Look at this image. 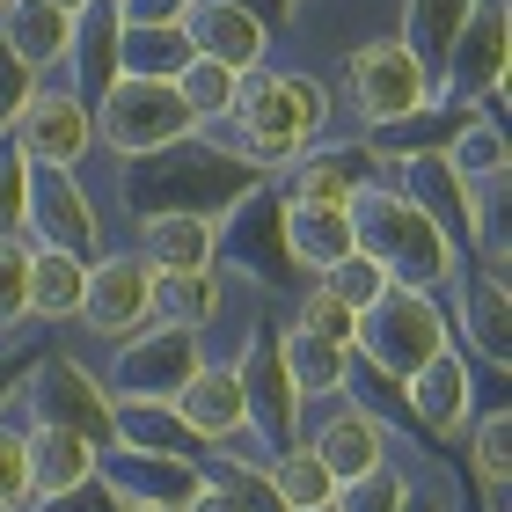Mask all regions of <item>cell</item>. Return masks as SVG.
<instances>
[{
    "label": "cell",
    "instance_id": "obj_34",
    "mask_svg": "<svg viewBox=\"0 0 512 512\" xmlns=\"http://www.w3.org/2000/svg\"><path fill=\"white\" fill-rule=\"evenodd\" d=\"M476 0H403V37L417 59H425V74L439 81V59H447V44H454V30H461V15H469Z\"/></svg>",
    "mask_w": 512,
    "mask_h": 512
},
{
    "label": "cell",
    "instance_id": "obj_21",
    "mask_svg": "<svg viewBox=\"0 0 512 512\" xmlns=\"http://www.w3.org/2000/svg\"><path fill=\"white\" fill-rule=\"evenodd\" d=\"M278 242H286L293 271L322 278L344 249H352V213L330 205V198H286V205H278Z\"/></svg>",
    "mask_w": 512,
    "mask_h": 512
},
{
    "label": "cell",
    "instance_id": "obj_22",
    "mask_svg": "<svg viewBox=\"0 0 512 512\" xmlns=\"http://www.w3.org/2000/svg\"><path fill=\"white\" fill-rule=\"evenodd\" d=\"M118 37H125V15L118 0H88L74 8V44H66V88H74L81 103H96L110 81H118Z\"/></svg>",
    "mask_w": 512,
    "mask_h": 512
},
{
    "label": "cell",
    "instance_id": "obj_23",
    "mask_svg": "<svg viewBox=\"0 0 512 512\" xmlns=\"http://www.w3.org/2000/svg\"><path fill=\"white\" fill-rule=\"evenodd\" d=\"M169 403L183 410V425H191L205 447H227V439L249 425V410H242V381H235V359H198V374L183 381Z\"/></svg>",
    "mask_w": 512,
    "mask_h": 512
},
{
    "label": "cell",
    "instance_id": "obj_6",
    "mask_svg": "<svg viewBox=\"0 0 512 512\" xmlns=\"http://www.w3.org/2000/svg\"><path fill=\"white\" fill-rule=\"evenodd\" d=\"M88 118H96V147L118 154V161L125 154H154V147H169V139L198 132L191 103L176 96V81H147V74H118L96 103H88Z\"/></svg>",
    "mask_w": 512,
    "mask_h": 512
},
{
    "label": "cell",
    "instance_id": "obj_8",
    "mask_svg": "<svg viewBox=\"0 0 512 512\" xmlns=\"http://www.w3.org/2000/svg\"><path fill=\"white\" fill-rule=\"evenodd\" d=\"M22 242L66 249V256H81V264H96V256L110 249L96 205H88V191H81V169L30 161V176H22Z\"/></svg>",
    "mask_w": 512,
    "mask_h": 512
},
{
    "label": "cell",
    "instance_id": "obj_4",
    "mask_svg": "<svg viewBox=\"0 0 512 512\" xmlns=\"http://www.w3.org/2000/svg\"><path fill=\"white\" fill-rule=\"evenodd\" d=\"M439 344H454V322L439 308V293H417V286H381L374 308H359L352 322V352L374 359L381 374H417Z\"/></svg>",
    "mask_w": 512,
    "mask_h": 512
},
{
    "label": "cell",
    "instance_id": "obj_9",
    "mask_svg": "<svg viewBox=\"0 0 512 512\" xmlns=\"http://www.w3.org/2000/svg\"><path fill=\"white\" fill-rule=\"evenodd\" d=\"M344 88H352L344 103L359 110V125H388V118H403V110L432 103V74H425V59H417L403 37L352 44V59H344Z\"/></svg>",
    "mask_w": 512,
    "mask_h": 512
},
{
    "label": "cell",
    "instance_id": "obj_19",
    "mask_svg": "<svg viewBox=\"0 0 512 512\" xmlns=\"http://www.w3.org/2000/svg\"><path fill=\"white\" fill-rule=\"evenodd\" d=\"M374 176H388V161L366 147V139H359V147H322V139H315V147H300L286 169H278V191H286V198H330V205H344L359 183H374Z\"/></svg>",
    "mask_w": 512,
    "mask_h": 512
},
{
    "label": "cell",
    "instance_id": "obj_17",
    "mask_svg": "<svg viewBox=\"0 0 512 512\" xmlns=\"http://www.w3.org/2000/svg\"><path fill=\"white\" fill-rule=\"evenodd\" d=\"M96 483L118 505H183L205 483L198 461H183V454H147V447H103L96 454Z\"/></svg>",
    "mask_w": 512,
    "mask_h": 512
},
{
    "label": "cell",
    "instance_id": "obj_20",
    "mask_svg": "<svg viewBox=\"0 0 512 512\" xmlns=\"http://www.w3.org/2000/svg\"><path fill=\"white\" fill-rule=\"evenodd\" d=\"M447 300H454V315H461V352L491 359L498 374H505V359H512V308H505V286H498V278H483L469 256H461Z\"/></svg>",
    "mask_w": 512,
    "mask_h": 512
},
{
    "label": "cell",
    "instance_id": "obj_33",
    "mask_svg": "<svg viewBox=\"0 0 512 512\" xmlns=\"http://www.w3.org/2000/svg\"><path fill=\"white\" fill-rule=\"evenodd\" d=\"M183 66H191V37H183V22H125V37H118V74L176 81Z\"/></svg>",
    "mask_w": 512,
    "mask_h": 512
},
{
    "label": "cell",
    "instance_id": "obj_31",
    "mask_svg": "<svg viewBox=\"0 0 512 512\" xmlns=\"http://www.w3.org/2000/svg\"><path fill=\"white\" fill-rule=\"evenodd\" d=\"M278 359H286L300 403H315V395H337V388H344V359H352V344H330V337L286 322V330H278Z\"/></svg>",
    "mask_w": 512,
    "mask_h": 512
},
{
    "label": "cell",
    "instance_id": "obj_28",
    "mask_svg": "<svg viewBox=\"0 0 512 512\" xmlns=\"http://www.w3.org/2000/svg\"><path fill=\"white\" fill-rule=\"evenodd\" d=\"M147 315L169 322V330H198L220 315V271H154L147 286Z\"/></svg>",
    "mask_w": 512,
    "mask_h": 512
},
{
    "label": "cell",
    "instance_id": "obj_53",
    "mask_svg": "<svg viewBox=\"0 0 512 512\" xmlns=\"http://www.w3.org/2000/svg\"><path fill=\"white\" fill-rule=\"evenodd\" d=\"M0 8H8V0H0Z\"/></svg>",
    "mask_w": 512,
    "mask_h": 512
},
{
    "label": "cell",
    "instance_id": "obj_13",
    "mask_svg": "<svg viewBox=\"0 0 512 512\" xmlns=\"http://www.w3.org/2000/svg\"><path fill=\"white\" fill-rule=\"evenodd\" d=\"M278 205H286V191H278V176H264L249 198H235L220 213V256H227V271L249 278V286H278V278H293L286 242H278Z\"/></svg>",
    "mask_w": 512,
    "mask_h": 512
},
{
    "label": "cell",
    "instance_id": "obj_32",
    "mask_svg": "<svg viewBox=\"0 0 512 512\" xmlns=\"http://www.w3.org/2000/svg\"><path fill=\"white\" fill-rule=\"evenodd\" d=\"M81 278H88L81 256L30 242V322H37V330H44V322H74L81 315Z\"/></svg>",
    "mask_w": 512,
    "mask_h": 512
},
{
    "label": "cell",
    "instance_id": "obj_12",
    "mask_svg": "<svg viewBox=\"0 0 512 512\" xmlns=\"http://www.w3.org/2000/svg\"><path fill=\"white\" fill-rule=\"evenodd\" d=\"M505 59H512V44H505V0H476V8L461 15V30H454V44H447V59H439L432 96H447V103L469 110L476 96L505 88Z\"/></svg>",
    "mask_w": 512,
    "mask_h": 512
},
{
    "label": "cell",
    "instance_id": "obj_29",
    "mask_svg": "<svg viewBox=\"0 0 512 512\" xmlns=\"http://www.w3.org/2000/svg\"><path fill=\"white\" fill-rule=\"evenodd\" d=\"M461 447H469V461H476L483 512H512V417H505V403L483 410V417H469Z\"/></svg>",
    "mask_w": 512,
    "mask_h": 512
},
{
    "label": "cell",
    "instance_id": "obj_1",
    "mask_svg": "<svg viewBox=\"0 0 512 512\" xmlns=\"http://www.w3.org/2000/svg\"><path fill=\"white\" fill-rule=\"evenodd\" d=\"M198 132L227 139L249 169L278 176L300 147H315V139L330 132V88L315 74H300V66H256L235 88V110H227L220 125H198Z\"/></svg>",
    "mask_w": 512,
    "mask_h": 512
},
{
    "label": "cell",
    "instance_id": "obj_48",
    "mask_svg": "<svg viewBox=\"0 0 512 512\" xmlns=\"http://www.w3.org/2000/svg\"><path fill=\"white\" fill-rule=\"evenodd\" d=\"M183 512H249V505L227 491V483H198V491L183 498Z\"/></svg>",
    "mask_w": 512,
    "mask_h": 512
},
{
    "label": "cell",
    "instance_id": "obj_11",
    "mask_svg": "<svg viewBox=\"0 0 512 512\" xmlns=\"http://www.w3.org/2000/svg\"><path fill=\"white\" fill-rule=\"evenodd\" d=\"M8 139L30 161H59V169H81L88 154H96V118H88V103L74 96L66 81H37L30 96H22Z\"/></svg>",
    "mask_w": 512,
    "mask_h": 512
},
{
    "label": "cell",
    "instance_id": "obj_46",
    "mask_svg": "<svg viewBox=\"0 0 512 512\" xmlns=\"http://www.w3.org/2000/svg\"><path fill=\"white\" fill-rule=\"evenodd\" d=\"M183 8H191V0H118L125 22H183Z\"/></svg>",
    "mask_w": 512,
    "mask_h": 512
},
{
    "label": "cell",
    "instance_id": "obj_50",
    "mask_svg": "<svg viewBox=\"0 0 512 512\" xmlns=\"http://www.w3.org/2000/svg\"><path fill=\"white\" fill-rule=\"evenodd\" d=\"M125 512H183V505H125Z\"/></svg>",
    "mask_w": 512,
    "mask_h": 512
},
{
    "label": "cell",
    "instance_id": "obj_5",
    "mask_svg": "<svg viewBox=\"0 0 512 512\" xmlns=\"http://www.w3.org/2000/svg\"><path fill=\"white\" fill-rule=\"evenodd\" d=\"M15 410H22V425H66V432H81L96 454L118 447L110 395H103V381L88 374L74 352H37L30 374H22V388H15Z\"/></svg>",
    "mask_w": 512,
    "mask_h": 512
},
{
    "label": "cell",
    "instance_id": "obj_2",
    "mask_svg": "<svg viewBox=\"0 0 512 512\" xmlns=\"http://www.w3.org/2000/svg\"><path fill=\"white\" fill-rule=\"evenodd\" d=\"M125 176V205L132 220H154V213H227L235 198H249L264 169H249V161L227 147L213 132H183L169 147L154 154H125L118 161Z\"/></svg>",
    "mask_w": 512,
    "mask_h": 512
},
{
    "label": "cell",
    "instance_id": "obj_52",
    "mask_svg": "<svg viewBox=\"0 0 512 512\" xmlns=\"http://www.w3.org/2000/svg\"><path fill=\"white\" fill-rule=\"evenodd\" d=\"M308 512H344V505H337V498H330V505H308Z\"/></svg>",
    "mask_w": 512,
    "mask_h": 512
},
{
    "label": "cell",
    "instance_id": "obj_42",
    "mask_svg": "<svg viewBox=\"0 0 512 512\" xmlns=\"http://www.w3.org/2000/svg\"><path fill=\"white\" fill-rule=\"evenodd\" d=\"M293 322H300V330H315V337H330V344H352V308H344V300L330 293V286H322V278H315V286L308 293H300V308H293Z\"/></svg>",
    "mask_w": 512,
    "mask_h": 512
},
{
    "label": "cell",
    "instance_id": "obj_24",
    "mask_svg": "<svg viewBox=\"0 0 512 512\" xmlns=\"http://www.w3.org/2000/svg\"><path fill=\"white\" fill-rule=\"evenodd\" d=\"M0 44H8L30 74L59 81L66 74V44H74V15L52 8V0H8V8H0Z\"/></svg>",
    "mask_w": 512,
    "mask_h": 512
},
{
    "label": "cell",
    "instance_id": "obj_25",
    "mask_svg": "<svg viewBox=\"0 0 512 512\" xmlns=\"http://www.w3.org/2000/svg\"><path fill=\"white\" fill-rule=\"evenodd\" d=\"M139 256L154 271H213L220 264V213H154L139 220Z\"/></svg>",
    "mask_w": 512,
    "mask_h": 512
},
{
    "label": "cell",
    "instance_id": "obj_47",
    "mask_svg": "<svg viewBox=\"0 0 512 512\" xmlns=\"http://www.w3.org/2000/svg\"><path fill=\"white\" fill-rule=\"evenodd\" d=\"M395 512H454V505H447V483L410 476V491H403V505H395Z\"/></svg>",
    "mask_w": 512,
    "mask_h": 512
},
{
    "label": "cell",
    "instance_id": "obj_41",
    "mask_svg": "<svg viewBox=\"0 0 512 512\" xmlns=\"http://www.w3.org/2000/svg\"><path fill=\"white\" fill-rule=\"evenodd\" d=\"M30 498V461H22V410H0V512H15Z\"/></svg>",
    "mask_w": 512,
    "mask_h": 512
},
{
    "label": "cell",
    "instance_id": "obj_37",
    "mask_svg": "<svg viewBox=\"0 0 512 512\" xmlns=\"http://www.w3.org/2000/svg\"><path fill=\"white\" fill-rule=\"evenodd\" d=\"M439 154H447V169H454L461 183H476V176H491V169H512V154H505V125L476 118V110L454 125V139H447Z\"/></svg>",
    "mask_w": 512,
    "mask_h": 512
},
{
    "label": "cell",
    "instance_id": "obj_30",
    "mask_svg": "<svg viewBox=\"0 0 512 512\" xmlns=\"http://www.w3.org/2000/svg\"><path fill=\"white\" fill-rule=\"evenodd\" d=\"M110 417H118V439L125 447H147V454H183V461H205L213 447L183 425L176 403H110Z\"/></svg>",
    "mask_w": 512,
    "mask_h": 512
},
{
    "label": "cell",
    "instance_id": "obj_44",
    "mask_svg": "<svg viewBox=\"0 0 512 512\" xmlns=\"http://www.w3.org/2000/svg\"><path fill=\"white\" fill-rule=\"evenodd\" d=\"M44 74H30V66H22L8 44H0V139H8V125H15V110H22V96H30Z\"/></svg>",
    "mask_w": 512,
    "mask_h": 512
},
{
    "label": "cell",
    "instance_id": "obj_43",
    "mask_svg": "<svg viewBox=\"0 0 512 512\" xmlns=\"http://www.w3.org/2000/svg\"><path fill=\"white\" fill-rule=\"evenodd\" d=\"M22 176H30V154L0 139V235H22Z\"/></svg>",
    "mask_w": 512,
    "mask_h": 512
},
{
    "label": "cell",
    "instance_id": "obj_36",
    "mask_svg": "<svg viewBox=\"0 0 512 512\" xmlns=\"http://www.w3.org/2000/svg\"><path fill=\"white\" fill-rule=\"evenodd\" d=\"M271 491L286 498V512H308V505H330V498H337V476L293 439V447L271 454Z\"/></svg>",
    "mask_w": 512,
    "mask_h": 512
},
{
    "label": "cell",
    "instance_id": "obj_3",
    "mask_svg": "<svg viewBox=\"0 0 512 512\" xmlns=\"http://www.w3.org/2000/svg\"><path fill=\"white\" fill-rule=\"evenodd\" d=\"M344 213H352V249L374 256V264L388 271V286H417V293H447L454 286V271H461L454 242L395 191V169L374 176V183H359V191L344 198Z\"/></svg>",
    "mask_w": 512,
    "mask_h": 512
},
{
    "label": "cell",
    "instance_id": "obj_27",
    "mask_svg": "<svg viewBox=\"0 0 512 512\" xmlns=\"http://www.w3.org/2000/svg\"><path fill=\"white\" fill-rule=\"evenodd\" d=\"M461 118H469L461 103L432 96V103H417V110H403V118H388V125H366V147H374L388 169H395V161H410V154H439V147L454 139Z\"/></svg>",
    "mask_w": 512,
    "mask_h": 512
},
{
    "label": "cell",
    "instance_id": "obj_39",
    "mask_svg": "<svg viewBox=\"0 0 512 512\" xmlns=\"http://www.w3.org/2000/svg\"><path fill=\"white\" fill-rule=\"evenodd\" d=\"M322 286H330V293L344 300V308L359 315V308H374V300H381V286H388V271H381V264H374V256H366V249H344L337 264L322 271Z\"/></svg>",
    "mask_w": 512,
    "mask_h": 512
},
{
    "label": "cell",
    "instance_id": "obj_49",
    "mask_svg": "<svg viewBox=\"0 0 512 512\" xmlns=\"http://www.w3.org/2000/svg\"><path fill=\"white\" fill-rule=\"evenodd\" d=\"M235 8H249L256 22H264V30H286V22L300 15V0H235Z\"/></svg>",
    "mask_w": 512,
    "mask_h": 512
},
{
    "label": "cell",
    "instance_id": "obj_38",
    "mask_svg": "<svg viewBox=\"0 0 512 512\" xmlns=\"http://www.w3.org/2000/svg\"><path fill=\"white\" fill-rule=\"evenodd\" d=\"M235 88H242V74H235V66L198 59V52H191V66L176 74V96L191 103V118H198V125H220L227 110H235Z\"/></svg>",
    "mask_w": 512,
    "mask_h": 512
},
{
    "label": "cell",
    "instance_id": "obj_40",
    "mask_svg": "<svg viewBox=\"0 0 512 512\" xmlns=\"http://www.w3.org/2000/svg\"><path fill=\"white\" fill-rule=\"evenodd\" d=\"M403 491H410V469H395V461H374L366 476L337 483V505H344V512H395V505H403Z\"/></svg>",
    "mask_w": 512,
    "mask_h": 512
},
{
    "label": "cell",
    "instance_id": "obj_10",
    "mask_svg": "<svg viewBox=\"0 0 512 512\" xmlns=\"http://www.w3.org/2000/svg\"><path fill=\"white\" fill-rule=\"evenodd\" d=\"M235 381H242V410H249V432L264 439V447H293L300 439V388L286 374V359H278V322H256L242 359H235Z\"/></svg>",
    "mask_w": 512,
    "mask_h": 512
},
{
    "label": "cell",
    "instance_id": "obj_45",
    "mask_svg": "<svg viewBox=\"0 0 512 512\" xmlns=\"http://www.w3.org/2000/svg\"><path fill=\"white\" fill-rule=\"evenodd\" d=\"M30 344H8V352H0V410H8L15 403V388H22V374H30Z\"/></svg>",
    "mask_w": 512,
    "mask_h": 512
},
{
    "label": "cell",
    "instance_id": "obj_18",
    "mask_svg": "<svg viewBox=\"0 0 512 512\" xmlns=\"http://www.w3.org/2000/svg\"><path fill=\"white\" fill-rule=\"evenodd\" d=\"M183 37H191L198 59H220L235 74H256L271 59V30L249 8H235V0H191L183 8Z\"/></svg>",
    "mask_w": 512,
    "mask_h": 512
},
{
    "label": "cell",
    "instance_id": "obj_51",
    "mask_svg": "<svg viewBox=\"0 0 512 512\" xmlns=\"http://www.w3.org/2000/svg\"><path fill=\"white\" fill-rule=\"evenodd\" d=\"M52 8H66V15H74V8H88V0H52Z\"/></svg>",
    "mask_w": 512,
    "mask_h": 512
},
{
    "label": "cell",
    "instance_id": "obj_16",
    "mask_svg": "<svg viewBox=\"0 0 512 512\" xmlns=\"http://www.w3.org/2000/svg\"><path fill=\"white\" fill-rule=\"evenodd\" d=\"M315 403H322V417L300 425V447H308L337 483H352V476L374 469V461H388V425L374 410H359V395L337 388V395H315Z\"/></svg>",
    "mask_w": 512,
    "mask_h": 512
},
{
    "label": "cell",
    "instance_id": "obj_14",
    "mask_svg": "<svg viewBox=\"0 0 512 512\" xmlns=\"http://www.w3.org/2000/svg\"><path fill=\"white\" fill-rule=\"evenodd\" d=\"M147 286H154V264L139 249H103L96 264H88V278H81V322L103 344L132 337L139 322H154L147 315Z\"/></svg>",
    "mask_w": 512,
    "mask_h": 512
},
{
    "label": "cell",
    "instance_id": "obj_35",
    "mask_svg": "<svg viewBox=\"0 0 512 512\" xmlns=\"http://www.w3.org/2000/svg\"><path fill=\"white\" fill-rule=\"evenodd\" d=\"M37 322H30V242L22 235H0V352L22 344Z\"/></svg>",
    "mask_w": 512,
    "mask_h": 512
},
{
    "label": "cell",
    "instance_id": "obj_15",
    "mask_svg": "<svg viewBox=\"0 0 512 512\" xmlns=\"http://www.w3.org/2000/svg\"><path fill=\"white\" fill-rule=\"evenodd\" d=\"M403 410L417 417V432L425 439H461L476 417V366L461 344H439V352L417 366V374H403Z\"/></svg>",
    "mask_w": 512,
    "mask_h": 512
},
{
    "label": "cell",
    "instance_id": "obj_26",
    "mask_svg": "<svg viewBox=\"0 0 512 512\" xmlns=\"http://www.w3.org/2000/svg\"><path fill=\"white\" fill-rule=\"evenodd\" d=\"M22 461H30V498H59L81 491L96 476V447L66 425H22Z\"/></svg>",
    "mask_w": 512,
    "mask_h": 512
},
{
    "label": "cell",
    "instance_id": "obj_7",
    "mask_svg": "<svg viewBox=\"0 0 512 512\" xmlns=\"http://www.w3.org/2000/svg\"><path fill=\"white\" fill-rule=\"evenodd\" d=\"M205 359V337L198 330H169V322H139L132 337L110 344V366H103V395L110 403H169V395L198 374Z\"/></svg>",
    "mask_w": 512,
    "mask_h": 512
}]
</instances>
